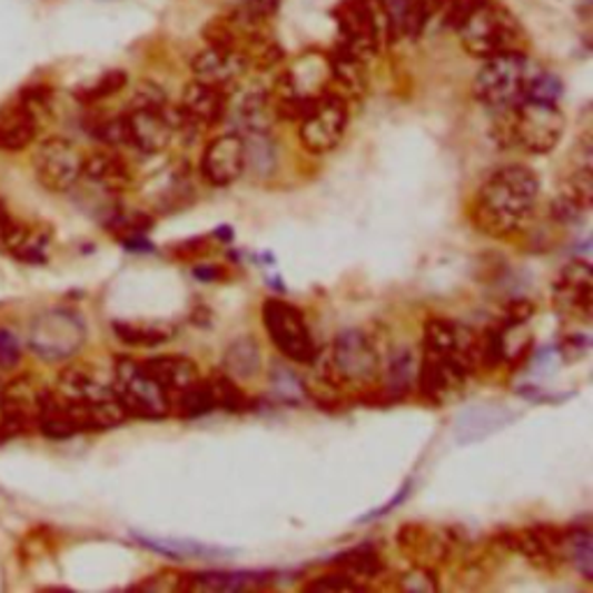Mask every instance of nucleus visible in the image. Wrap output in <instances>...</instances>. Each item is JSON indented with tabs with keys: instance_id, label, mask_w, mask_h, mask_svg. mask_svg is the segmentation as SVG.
<instances>
[{
	"instance_id": "nucleus-1",
	"label": "nucleus",
	"mask_w": 593,
	"mask_h": 593,
	"mask_svg": "<svg viewBox=\"0 0 593 593\" xmlns=\"http://www.w3.org/2000/svg\"><path fill=\"white\" fill-rule=\"evenodd\" d=\"M541 179L526 165H503L477 188L468 216L477 233L492 239L522 235L538 207Z\"/></svg>"
},
{
	"instance_id": "nucleus-2",
	"label": "nucleus",
	"mask_w": 593,
	"mask_h": 593,
	"mask_svg": "<svg viewBox=\"0 0 593 593\" xmlns=\"http://www.w3.org/2000/svg\"><path fill=\"white\" fill-rule=\"evenodd\" d=\"M51 397L72 436L117 429L128 419L111 385H102L83 369H66L56 380Z\"/></svg>"
},
{
	"instance_id": "nucleus-3",
	"label": "nucleus",
	"mask_w": 593,
	"mask_h": 593,
	"mask_svg": "<svg viewBox=\"0 0 593 593\" xmlns=\"http://www.w3.org/2000/svg\"><path fill=\"white\" fill-rule=\"evenodd\" d=\"M492 135L503 149L528 156H547L566 135V117L559 102L522 100L515 107L496 111Z\"/></svg>"
},
{
	"instance_id": "nucleus-4",
	"label": "nucleus",
	"mask_w": 593,
	"mask_h": 593,
	"mask_svg": "<svg viewBox=\"0 0 593 593\" xmlns=\"http://www.w3.org/2000/svg\"><path fill=\"white\" fill-rule=\"evenodd\" d=\"M121 123V149H130L142 156L162 154L172 139L175 130V107H169L165 93L145 83L130 102V107L119 115Z\"/></svg>"
},
{
	"instance_id": "nucleus-5",
	"label": "nucleus",
	"mask_w": 593,
	"mask_h": 593,
	"mask_svg": "<svg viewBox=\"0 0 593 593\" xmlns=\"http://www.w3.org/2000/svg\"><path fill=\"white\" fill-rule=\"evenodd\" d=\"M541 66L531 61L524 51L503 53L487 59L473 79V96L480 105L494 111L515 107L531 98L533 83L541 75Z\"/></svg>"
},
{
	"instance_id": "nucleus-6",
	"label": "nucleus",
	"mask_w": 593,
	"mask_h": 593,
	"mask_svg": "<svg viewBox=\"0 0 593 593\" xmlns=\"http://www.w3.org/2000/svg\"><path fill=\"white\" fill-rule=\"evenodd\" d=\"M383 366L385 359L374 336L362 329H346L332 342L325 380L338 389L369 392L380 383Z\"/></svg>"
},
{
	"instance_id": "nucleus-7",
	"label": "nucleus",
	"mask_w": 593,
	"mask_h": 593,
	"mask_svg": "<svg viewBox=\"0 0 593 593\" xmlns=\"http://www.w3.org/2000/svg\"><path fill=\"white\" fill-rule=\"evenodd\" d=\"M457 36L462 47L480 61L524 51L526 40L520 19L503 6L492 3V0H485L462 21Z\"/></svg>"
},
{
	"instance_id": "nucleus-8",
	"label": "nucleus",
	"mask_w": 593,
	"mask_h": 593,
	"mask_svg": "<svg viewBox=\"0 0 593 593\" xmlns=\"http://www.w3.org/2000/svg\"><path fill=\"white\" fill-rule=\"evenodd\" d=\"M111 389H115L128 417L165 419L172 415V399L151 378L142 359L117 357L115 372H111Z\"/></svg>"
},
{
	"instance_id": "nucleus-9",
	"label": "nucleus",
	"mask_w": 593,
	"mask_h": 593,
	"mask_svg": "<svg viewBox=\"0 0 593 593\" xmlns=\"http://www.w3.org/2000/svg\"><path fill=\"white\" fill-rule=\"evenodd\" d=\"M26 344L45 362H63L75 357L87 344V325L68 308H49L28 325Z\"/></svg>"
},
{
	"instance_id": "nucleus-10",
	"label": "nucleus",
	"mask_w": 593,
	"mask_h": 593,
	"mask_svg": "<svg viewBox=\"0 0 593 593\" xmlns=\"http://www.w3.org/2000/svg\"><path fill=\"white\" fill-rule=\"evenodd\" d=\"M263 323L271 346L295 364H310L318 357L314 334L302 308L286 299H267L263 304Z\"/></svg>"
},
{
	"instance_id": "nucleus-11",
	"label": "nucleus",
	"mask_w": 593,
	"mask_h": 593,
	"mask_svg": "<svg viewBox=\"0 0 593 593\" xmlns=\"http://www.w3.org/2000/svg\"><path fill=\"white\" fill-rule=\"evenodd\" d=\"M350 119L348 100L336 96L334 91H325L308 105L304 117L299 119V142L302 147L314 154L325 156L334 151L346 135Z\"/></svg>"
},
{
	"instance_id": "nucleus-12",
	"label": "nucleus",
	"mask_w": 593,
	"mask_h": 593,
	"mask_svg": "<svg viewBox=\"0 0 593 593\" xmlns=\"http://www.w3.org/2000/svg\"><path fill=\"white\" fill-rule=\"evenodd\" d=\"M334 17L338 21L342 45L362 56L364 61L389 45L376 0H342Z\"/></svg>"
},
{
	"instance_id": "nucleus-13",
	"label": "nucleus",
	"mask_w": 593,
	"mask_h": 593,
	"mask_svg": "<svg viewBox=\"0 0 593 593\" xmlns=\"http://www.w3.org/2000/svg\"><path fill=\"white\" fill-rule=\"evenodd\" d=\"M397 547L411 559L413 566L434 569L443 566L464 547L462 531L452 526H432L411 522L397 531Z\"/></svg>"
},
{
	"instance_id": "nucleus-14",
	"label": "nucleus",
	"mask_w": 593,
	"mask_h": 593,
	"mask_svg": "<svg viewBox=\"0 0 593 593\" xmlns=\"http://www.w3.org/2000/svg\"><path fill=\"white\" fill-rule=\"evenodd\" d=\"M83 154L66 137H49L33 154V172L49 192H68L81 181Z\"/></svg>"
},
{
	"instance_id": "nucleus-15",
	"label": "nucleus",
	"mask_w": 593,
	"mask_h": 593,
	"mask_svg": "<svg viewBox=\"0 0 593 593\" xmlns=\"http://www.w3.org/2000/svg\"><path fill=\"white\" fill-rule=\"evenodd\" d=\"M228 91L209 87L205 81L192 79L181 93L179 107H175V130L197 135L200 130L216 128L230 115Z\"/></svg>"
},
{
	"instance_id": "nucleus-16",
	"label": "nucleus",
	"mask_w": 593,
	"mask_h": 593,
	"mask_svg": "<svg viewBox=\"0 0 593 593\" xmlns=\"http://www.w3.org/2000/svg\"><path fill=\"white\" fill-rule=\"evenodd\" d=\"M561 541H563V526H552V524L507 531L498 538V543L505 550L520 554L535 571L550 575L559 573L563 566H566L561 554Z\"/></svg>"
},
{
	"instance_id": "nucleus-17",
	"label": "nucleus",
	"mask_w": 593,
	"mask_h": 593,
	"mask_svg": "<svg viewBox=\"0 0 593 593\" xmlns=\"http://www.w3.org/2000/svg\"><path fill=\"white\" fill-rule=\"evenodd\" d=\"M552 304L563 318L591 325L593 316V269L586 260L563 267L552 286Z\"/></svg>"
},
{
	"instance_id": "nucleus-18",
	"label": "nucleus",
	"mask_w": 593,
	"mask_h": 593,
	"mask_svg": "<svg viewBox=\"0 0 593 593\" xmlns=\"http://www.w3.org/2000/svg\"><path fill=\"white\" fill-rule=\"evenodd\" d=\"M42 387L33 378L19 376L0 392V436L17 438L31 432L38 422Z\"/></svg>"
},
{
	"instance_id": "nucleus-19",
	"label": "nucleus",
	"mask_w": 593,
	"mask_h": 593,
	"mask_svg": "<svg viewBox=\"0 0 593 593\" xmlns=\"http://www.w3.org/2000/svg\"><path fill=\"white\" fill-rule=\"evenodd\" d=\"M248 167L246 139L239 132L214 137L200 158V175L214 188L233 186Z\"/></svg>"
},
{
	"instance_id": "nucleus-20",
	"label": "nucleus",
	"mask_w": 593,
	"mask_h": 593,
	"mask_svg": "<svg viewBox=\"0 0 593 593\" xmlns=\"http://www.w3.org/2000/svg\"><path fill=\"white\" fill-rule=\"evenodd\" d=\"M248 72V61L239 47L233 45H209L192 59V75L197 81L209 87L230 91L235 83Z\"/></svg>"
},
{
	"instance_id": "nucleus-21",
	"label": "nucleus",
	"mask_w": 593,
	"mask_h": 593,
	"mask_svg": "<svg viewBox=\"0 0 593 593\" xmlns=\"http://www.w3.org/2000/svg\"><path fill=\"white\" fill-rule=\"evenodd\" d=\"M51 235L45 228H33L14 218L8 207L0 202V253L21 263H45Z\"/></svg>"
},
{
	"instance_id": "nucleus-22",
	"label": "nucleus",
	"mask_w": 593,
	"mask_h": 593,
	"mask_svg": "<svg viewBox=\"0 0 593 593\" xmlns=\"http://www.w3.org/2000/svg\"><path fill=\"white\" fill-rule=\"evenodd\" d=\"M81 179L91 181L93 186L102 188L109 195H121L130 190L135 184L130 162L117 149H109V147L83 156Z\"/></svg>"
},
{
	"instance_id": "nucleus-23",
	"label": "nucleus",
	"mask_w": 593,
	"mask_h": 593,
	"mask_svg": "<svg viewBox=\"0 0 593 593\" xmlns=\"http://www.w3.org/2000/svg\"><path fill=\"white\" fill-rule=\"evenodd\" d=\"M327 70H329V91L336 96H342L344 100L348 98H359L366 91V68L364 59L338 42V47L332 51L327 59Z\"/></svg>"
},
{
	"instance_id": "nucleus-24",
	"label": "nucleus",
	"mask_w": 593,
	"mask_h": 593,
	"mask_svg": "<svg viewBox=\"0 0 593 593\" xmlns=\"http://www.w3.org/2000/svg\"><path fill=\"white\" fill-rule=\"evenodd\" d=\"M145 369L151 374V378L169 394V399L175 394L190 387L197 378H200V366H197L190 357L184 355H158L142 359Z\"/></svg>"
},
{
	"instance_id": "nucleus-25",
	"label": "nucleus",
	"mask_w": 593,
	"mask_h": 593,
	"mask_svg": "<svg viewBox=\"0 0 593 593\" xmlns=\"http://www.w3.org/2000/svg\"><path fill=\"white\" fill-rule=\"evenodd\" d=\"M228 111H233L235 123L241 130L239 135H244V137H248V135H269V128L276 121L269 91H263V89L246 91L239 102L230 105Z\"/></svg>"
},
{
	"instance_id": "nucleus-26",
	"label": "nucleus",
	"mask_w": 593,
	"mask_h": 593,
	"mask_svg": "<svg viewBox=\"0 0 593 593\" xmlns=\"http://www.w3.org/2000/svg\"><path fill=\"white\" fill-rule=\"evenodd\" d=\"M38 117L36 109L21 102L19 107L0 115V151L19 154L31 147L38 137Z\"/></svg>"
},
{
	"instance_id": "nucleus-27",
	"label": "nucleus",
	"mask_w": 593,
	"mask_h": 593,
	"mask_svg": "<svg viewBox=\"0 0 593 593\" xmlns=\"http://www.w3.org/2000/svg\"><path fill=\"white\" fill-rule=\"evenodd\" d=\"M389 45L415 40L422 36V23L415 0H376Z\"/></svg>"
},
{
	"instance_id": "nucleus-28",
	"label": "nucleus",
	"mask_w": 593,
	"mask_h": 593,
	"mask_svg": "<svg viewBox=\"0 0 593 593\" xmlns=\"http://www.w3.org/2000/svg\"><path fill=\"white\" fill-rule=\"evenodd\" d=\"M483 3L485 0H415L422 33H425L432 23H441L443 28L457 31L462 21Z\"/></svg>"
},
{
	"instance_id": "nucleus-29",
	"label": "nucleus",
	"mask_w": 593,
	"mask_h": 593,
	"mask_svg": "<svg viewBox=\"0 0 593 593\" xmlns=\"http://www.w3.org/2000/svg\"><path fill=\"white\" fill-rule=\"evenodd\" d=\"M135 541L139 545H145L154 552H160L169 559H220L225 554H230V550L225 547H214L207 543H197L190 538H165V535H149V533H132Z\"/></svg>"
},
{
	"instance_id": "nucleus-30",
	"label": "nucleus",
	"mask_w": 593,
	"mask_h": 593,
	"mask_svg": "<svg viewBox=\"0 0 593 593\" xmlns=\"http://www.w3.org/2000/svg\"><path fill=\"white\" fill-rule=\"evenodd\" d=\"M515 415L507 413L503 406L496 408H483V406H475L468 413H464L457 422V438L462 443H471V441H480L490 436L496 429H503V425L507 422H513Z\"/></svg>"
},
{
	"instance_id": "nucleus-31",
	"label": "nucleus",
	"mask_w": 593,
	"mask_h": 593,
	"mask_svg": "<svg viewBox=\"0 0 593 593\" xmlns=\"http://www.w3.org/2000/svg\"><path fill=\"white\" fill-rule=\"evenodd\" d=\"M561 554L566 566L577 571L584 580H593V535L589 526L563 528Z\"/></svg>"
},
{
	"instance_id": "nucleus-32",
	"label": "nucleus",
	"mask_w": 593,
	"mask_h": 593,
	"mask_svg": "<svg viewBox=\"0 0 593 593\" xmlns=\"http://www.w3.org/2000/svg\"><path fill=\"white\" fill-rule=\"evenodd\" d=\"M269 573H190L184 591H244L265 586Z\"/></svg>"
},
{
	"instance_id": "nucleus-33",
	"label": "nucleus",
	"mask_w": 593,
	"mask_h": 593,
	"mask_svg": "<svg viewBox=\"0 0 593 593\" xmlns=\"http://www.w3.org/2000/svg\"><path fill=\"white\" fill-rule=\"evenodd\" d=\"M329 566L334 571H338V573H346V575L359 580V582L380 577L385 573L383 556L374 547H369V545H362V547L342 552V554L334 556L329 561Z\"/></svg>"
},
{
	"instance_id": "nucleus-34",
	"label": "nucleus",
	"mask_w": 593,
	"mask_h": 593,
	"mask_svg": "<svg viewBox=\"0 0 593 593\" xmlns=\"http://www.w3.org/2000/svg\"><path fill=\"white\" fill-rule=\"evenodd\" d=\"M260 364H263V355H260V346L253 336H244L237 338V342L228 348L223 357V372L233 376L235 380H248L260 372Z\"/></svg>"
},
{
	"instance_id": "nucleus-35",
	"label": "nucleus",
	"mask_w": 593,
	"mask_h": 593,
	"mask_svg": "<svg viewBox=\"0 0 593 593\" xmlns=\"http://www.w3.org/2000/svg\"><path fill=\"white\" fill-rule=\"evenodd\" d=\"M115 336L123 346L130 348H158L167 342H172L175 329L169 325L156 323H115Z\"/></svg>"
},
{
	"instance_id": "nucleus-36",
	"label": "nucleus",
	"mask_w": 593,
	"mask_h": 593,
	"mask_svg": "<svg viewBox=\"0 0 593 593\" xmlns=\"http://www.w3.org/2000/svg\"><path fill=\"white\" fill-rule=\"evenodd\" d=\"M216 411H228V413H246L256 408V402H253L248 394L239 387V383L228 376L225 372H214L207 376Z\"/></svg>"
},
{
	"instance_id": "nucleus-37",
	"label": "nucleus",
	"mask_w": 593,
	"mask_h": 593,
	"mask_svg": "<svg viewBox=\"0 0 593 593\" xmlns=\"http://www.w3.org/2000/svg\"><path fill=\"white\" fill-rule=\"evenodd\" d=\"M559 197L563 202L577 207L580 211H589L593 202V175H591V160L577 165L573 172L563 179Z\"/></svg>"
},
{
	"instance_id": "nucleus-38",
	"label": "nucleus",
	"mask_w": 593,
	"mask_h": 593,
	"mask_svg": "<svg viewBox=\"0 0 593 593\" xmlns=\"http://www.w3.org/2000/svg\"><path fill=\"white\" fill-rule=\"evenodd\" d=\"M128 83V75L123 70H111V72H105L100 79H96L89 89H83L79 93V100L83 102H98V100H105V98H111L117 96L123 87Z\"/></svg>"
},
{
	"instance_id": "nucleus-39",
	"label": "nucleus",
	"mask_w": 593,
	"mask_h": 593,
	"mask_svg": "<svg viewBox=\"0 0 593 593\" xmlns=\"http://www.w3.org/2000/svg\"><path fill=\"white\" fill-rule=\"evenodd\" d=\"M397 586L402 591H413V593H434L441 589V582H438V575L434 569L413 566L411 571L399 575Z\"/></svg>"
},
{
	"instance_id": "nucleus-40",
	"label": "nucleus",
	"mask_w": 593,
	"mask_h": 593,
	"mask_svg": "<svg viewBox=\"0 0 593 593\" xmlns=\"http://www.w3.org/2000/svg\"><path fill=\"white\" fill-rule=\"evenodd\" d=\"M366 584L346 573H325L304 584V591H364Z\"/></svg>"
},
{
	"instance_id": "nucleus-41",
	"label": "nucleus",
	"mask_w": 593,
	"mask_h": 593,
	"mask_svg": "<svg viewBox=\"0 0 593 593\" xmlns=\"http://www.w3.org/2000/svg\"><path fill=\"white\" fill-rule=\"evenodd\" d=\"M21 344L14 329L10 327H0V369L3 372H14L21 364Z\"/></svg>"
},
{
	"instance_id": "nucleus-42",
	"label": "nucleus",
	"mask_w": 593,
	"mask_h": 593,
	"mask_svg": "<svg viewBox=\"0 0 593 593\" xmlns=\"http://www.w3.org/2000/svg\"><path fill=\"white\" fill-rule=\"evenodd\" d=\"M271 383H274V387L278 392V397L284 399V402H297L304 394V389H306L299 383V378H295V374H290L288 369H276Z\"/></svg>"
},
{
	"instance_id": "nucleus-43",
	"label": "nucleus",
	"mask_w": 593,
	"mask_h": 593,
	"mask_svg": "<svg viewBox=\"0 0 593 593\" xmlns=\"http://www.w3.org/2000/svg\"><path fill=\"white\" fill-rule=\"evenodd\" d=\"M186 575L188 573H175V571H162L154 575L151 580H145L142 584H137L139 589L149 591H184L186 586Z\"/></svg>"
},
{
	"instance_id": "nucleus-44",
	"label": "nucleus",
	"mask_w": 593,
	"mask_h": 593,
	"mask_svg": "<svg viewBox=\"0 0 593 593\" xmlns=\"http://www.w3.org/2000/svg\"><path fill=\"white\" fill-rule=\"evenodd\" d=\"M202 253H209V239H190L175 248L177 260H192L197 256H202Z\"/></svg>"
}]
</instances>
